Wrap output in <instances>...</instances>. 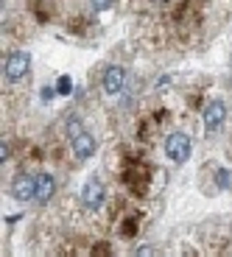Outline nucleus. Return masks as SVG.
I'll use <instances>...</instances> for the list:
<instances>
[{
  "label": "nucleus",
  "mask_w": 232,
  "mask_h": 257,
  "mask_svg": "<svg viewBox=\"0 0 232 257\" xmlns=\"http://www.w3.org/2000/svg\"><path fill=\"white\" fill-rule=\"evenodd\" d=\"M165 154L168 160H174L176 165H185L190 160V137L185 132H174L165 137Z\"/></svg>",
  "instance_id": "nucleus-1"
},
{
  "label": "nucleus",
  "mask_w": 232,
  "mask_h": 257,
  "mask_svg": "<svg viewBox=\"0 0 232 257\" xmlns=\"http://www.w3.org/2000/svg\"><path fill=\"white\" fill-rule=\"evenodd\" d=\"M28 70H31V56H28L26 51L9 53L6 67H3V73H6V81H20V78L26 76Z\"/></svg>",
  "instance_id": "nucleus-2"
},
{
  "label": "nucleus",
  "mask_w": 232,
  "mask_h": 257,
  "mask_svg": "<svg viewBox=\"0 0 232 257\" xmlns=\"http://www.w3.org/2000/svg\"><path fill=\"white\" fill-rule=\"evenodd\" d=\"M226 120V103L221 101V98H215V101L207 103V109H204V128H207V135H215L221 126H224Z\"/></svg>",
  "instance_id": "nucleus-3"
},
{
  "label": "nucleus",
  "mask_w": 232,
  "mask_h": 257,
  "mask_svg": "<svg viewBox=\"0 0 232 257\" xmlns=\"http://www.w3.org/2000/svg\"><path fill=\"white\" fill-rule=\"evenodd\" d=\"M101 87H103V92H106V95H118V92L126 87V70H123L121 64H109V67L103 70Z\"/></svg>",
  "instance_id": "nucleus-4"
},
{
  "label": "nucleus",
  "mask_w": 232,
  "mask_h": 257,
  "mask_svg": "<svg viewBox=\"0 0 232 257\" xmlns=\"http://www.w3.org/2000/svg\"><path fill=\"white\" fill-rule=\"evenodd\" d=\"M12 196H14L17 201H31V199H37V176H28V174L14 176V182H12Z\"/></svg>",
  "instance_id": "nucleus-5"
},
{
  "label": "nucleus",
  "mask_w": 232,
  "mask_h": 257,
  "mask_svg": "<svg viewBox=\"0 0 232 257\" xmlns=\"http://www.w3.org/2000/svg\"><path fill=\"white\" fill-rule=\"evenodd\" d=\"M81 201L87 210H98L103 204V185L98 179H87L81 187Z\"/></svg>",
  "instance_id": "nucleus-6"
},
{
  "label": "nucleus",
  "mask_w": 232,
  "mask_h": 257,
  "mask_svg": "<svg viewBox=\"0 0 232 257\" xmlns=\"http://www.w3.org/2000/svg\"><path fill=\"white\" fill-rule=\"evenodd\" d=\"M95 148H98V143L90 132H81V135L73 137V154H76V160H81V162L90 160V157L95 154Z\"/></svg>",
  "instance_id": "nucleus-7"
},
{
  "label": "nucleus",
  "mask_w": 232,
  "mask_h": 257,
  "mask_svg": "<svg viewBox=\"0 0 232 257\" xmlns=\"http://www.w3.org/2000/svg\"><path fill=\"white\" fill-rule=\"evenodd\" d=\"M56 193V179L51 174H39L37 176V201L39 204H48Z\"/></svg>",
  "instance_id": "nucleus-8"
},
{
  "label": "nucleus",
  "mask_w": 232,
  "mask_h": 257,
  "mask_svg": "<svg viewBox=\"0 0 232 257\" xmlns=\"http://www.w3.org/2000/svg\"><path fill=\"white\" fill-rule=\"evenodd\" d=\"M84 132V126H81V120H78V117H70V120H67V135H70V140L76 135H81Z\"/></svg>",
  "instance_id": "nucleus-9"
},
{
  "label": "nucleus",
  "mask_w": 232,
  "mask_h": 257,
  "mask_svg": "<svg viewBox=\"0 0 232 257\" xmlns=\"http://www.w3.org/2000/svg\"><path fill=\"white\" fill-rule=\"evenodd\" d=\"M90 3H92V9H95V12H106L115 0H90Z\"/></svg>",
  "instance_id": "nucleus-10"
},
{
  "label": "nucleus",
  "mask_w": 232,
  "mask_h": 257,
  "mask_svg": "<svg viewBox=\"0 0 232 257\" xmlns=\"http://www.w3.org/2000/svg\"><path fill=\"white\" fill-rule=\"evenodd\" d=\"M59 92H70V78H67V76L59 78Z\"/></svg>",
  "instance_id": "nucleus-11"
}]
</instances>
